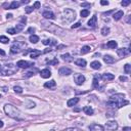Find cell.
<instances>
[{"instance_id":"6f0895ef","label":"cell","mask_w":131,"mask_h":131,"mask_svg":"<svg viewBox=\"0 0 131 131\" xmlns=\"http://www.w3.org/2000/svg\"><path fill=\"white\" fill-rule=\"evenodd\" d=\"M64 47H65V45H60V46H57V49L60 50L61 48H64Z\"/></svg>"},{"instance_id":"74e56055","label":"cell","mask_w":131,"mask_h":131,"mask_svg":"<svg viewBox=\"0 0 131 131\" xmlns=\"http://www.w3.org/2000/svg\"><path fill=\"white\" fill-rule=\"evenodd\" d=\"M47 64L49 65H53V66H57L58 64V60L57 58H53L52 61H47Z\"/></svg>"},{"instance_id":"1f68e13d","label":"cell","mask_w":131,"mask_h":131,"mask_svg":"<svg viewBox=\"0 0 131 131\" xmlns=\"http://www.w3.org/2000/svg\"><path fill=\"white\" fill-rule=\"evenodd\" d=\"M100 33H101L102 36H108L109 34H110V28L104 27V28L101 29V31H100Z\"/></svg>"},{"instance_id":"9c48e42d","label":"cell","mask_w":131,"mask_h":131,"mask_svg":"<svg viewBox=\"0 0 131 131\" xmlns=\"http://www.w3.org/2000/svg\"><path fill=\"white\" fill-rule=\"evenodd\" d=\"M17 66L22 69H27V68H29L30 66H33V64L29 63V61H18L17 63Z\"/></svg>"},{"instance_id":"7bdbcfd3","label":"cell","mask_w":131,"mask_h":131,"mask_svg":"<svg viewBox=\"0 0 131 131\" xmlns=\"http://www.w3.org/2000/svg\"><path fill=\"white\" fill-rule=\"evenodd\" d=\"M33 75H34L33 72H28V73H26V74L24 75V77H25V78H29V77H32Z\"/></svg>"},{"instance_id":"f6af8a7d","label":"cell","mask_w":131,"mask_h":131,"mask_svg":"<svg viewBox=\"0 0 131 131\" xmlns=\"http://www.w3.org/2000/svg\"><path fill=\"white\" fill-rule=\"evenodd\" d=\"M34 107H35V104H34L33 101H30V104L27 105V108H28V109H32V108H34Z\"/></svg>"},{"instance_id":"be15d7a7","label":"cell","mask_w":131,"mask_h":131,"mask_svg":"<svg viewBox=\"0 0 131 131\" xmlns=\"http://www.w3.org/2000/svg\"><path fill=\"white\" fill-rule=\"evenodd\" d=\"M0 98H1V95H0Z\"/></svg>"},{"instance_id":"ee69618b","label":"cell","mask_w":131,"mask_h":131,"mask_svg":"<svg viewBox=\"0 0 131 131\" xmlns=\"http://www.w3.org/2000/svg\"><path fill=\"white\" fill-rule=\"evenodd\" d=\"M81 6H82V7H88V8H90L91 4H90V3H87V2H83L82 4H81Z\"/></svg>"},{"instance_id":"7dc6e473","label":"cell","mask_w":131,"mask_h":131,"mask_svg":"<svg viewBox=\"0 0 131 131\" xmlns=\"http://www.w3.org/2000/svg\"><path fill=\"white\" fill-rule=\"evenodd\" d=\"M101 5H109V1H105V0H101L100 1Z\"/></svg>"},{"instance_id":"db71d44e","label":"cell","mask_w":131,"mask_h":131,"mask_svg":"<svg viewBox=\"0 0 131 131\" xmlns=\"http://www.w3.org/2000/svg\"><path fill=\"white\" fill-rule=\"evenodd\" d=\"M26 21H27V18L25 17H22V22H23V23H26Z\"/></svg>"},{"instance_id":"ab89813d","label":"cell","mask_w":131,"mask_h":131,"mask_svg":"<svg viewBox=\"0 0 131 131\" xmlns=\"http://www.w3.org/2000/svg\"><path fill=\"white\" fill-rule=\"evenodd\" d=\"M33 7H31V6H28V7L25 8V11H26V13H31V12L33 11Z\"/></svg>"},{"instance_id":"680465c9","label":"cell","mask_w":131,"mask_h":131,"mask_svg":"<svg viewBox=\"0 0 131 131\" xmlns=\"http://www.w3.org/2000/svg\"><path fill=\"white\" fill-rule=\"evenodd\" d=\"M3 125H4V124H3V122H2L1 120H0V128H2V127H3Z\"/></svg>"},{"instance_id":"30bf717a","label":"cell","mask_w":131,"mask_h":131,"mask_svg":"<svg viewBox=\"0 0 131 131\" xmlns=\"http://www.w3.org/2000/svg\"><path fill=\"white\" fill-rule=\"evenodd\" d=\"M89 131H104V127L99 124H91L89 127H88Z\"/></svg>"},{"instance_id":"e0dca14e","label":"cell","mask_w":131,"mask_h":131,"mask_svg":"<svg viewBox=\"0 0 131 131\" xmlns=\"http://www.w3.org/2000/svg\"><path fill=\"white\" fill-rule=\"evenodd\" d=\"M96 22H97V17H96V15H93V17L88 21V27L94 28L96 26Z\"/></svg>"},{"instance_id":"ba28073f","label":"cell","mask_w":131,"mask_h":131,"mask_svg":"<svg viewBox=\"0 0 131 131\" xmlns=\"http://www.w3.org/2000/svg\"><path fill=\"white\" fill-rule=\"evenodd\" d=\"M74 80L77 85H82V84L85 82V77H84L82 74H76L74 76Z\"/></svg>"},{"instance_id":"f907efd6","label":"cell","mask_w":131,"mask_h":131,"mask_svg":"<svg viewBox=\"0 0 131 131\" xmlns=\"http://www.w3.org/2000/svg\"><path fill=\"white\" fill-rule=\"evenodd\" d=\"M123 131H131V128H130V127H124Z\"/></svg>"},{"instance_id":"681fc988","label":"cell","mask_w":131,"mask_h":131,"mask_svg":"<svg viewBox=\"0 0 131 131\" xmlns=\"http://www.w3.org/2000/svg\"><path fill=\"white\" fill-rule=\"evenodd\" d=\"M120 81H127V78L125 76H120Z\"/></svg>"},{"instance_id":"d6a6232c","label":"cell","mask_w":131,"mask_h":131,"mask_svg":"<svg viewBox=\"0 0 131 131\" xmlns=\"http://www.w3.org/2000/svg\"><path fill=\"white\" fill-rule=\"evenodd\" d=\"M25 28V25L24 24H18V25H17V27L14 28V30H15V33H18V32H21L22 30H23Z\"/></svg>"},{"instance_id":"60d3db41","label":"cell","mask_w":131,"mask_h":131,"mask_svg":"<svg viewBox=\"0 0 131 131\" xmlns=\"http://www.w3.org/2000/svg\"><path fill=\"white\" fill-rule=\"evenodd\" d=\"M40 2L39 1H36L35 3H34V6H33V8H35V9H38V8H40Z\"/></svg>"},{"instance_id":"9f6ffc18","label":"cell","mask_w":131,"mask_h":131,"mask_svg":"<svg viewBox=\"0 0 131 131\" xmlns=\"http://www.w3.org/2000/svg\"><path fill=\"white\" fill-rule=\"evenodd\" d=\"M0 54H1V55H5V52L3 51L2 49H0Z\"/></svg>"},{"instance_id":"9a60e30c","label":"cell","mask_w":131,"mask_h":131,"mask_svg":"<svg viewBox=\"0 0 131 131\" xmlns=\"http://www.w3.org/2000/svg\"><path fill=\"white\" fill-rule=\"evenodd\" d=\"M55 86H57V83H55L54 80H50V81H48V82H45L44 83V87H45V88L54 89Z\"/></svg>"},{"instance_id":"83f0119b","label":"cell","mask_w":131,"mask_h":131,"mask_svg":"<svg viewBox=\"0 0 131 131\" xmlns=\"http://www.w3.org/2000/svg\"><path fill=\"white\" fill-rule=\"evenodd\" d=\"M21 5V2H17V1H12L10 3V5H9V8L8 9H15L17 7H20Z\"/></svg>"},{"instance_id":"c3c4849f","label":"cell","mask_w":131,"mask_h":131,"mask_svg":"<svg viewBox=\"0 0 131 131\" xmlns=\"http://www.w3.org/2000/svg\"><path fill=\"white\" fill-rule=\"evenodd\" d=\"M80 23H76V24H74L73 26H72V29H74V28H78V27H80Z\"/></svg>"},{"instance_id":"8d00e7d4","label":"cell","mask_w":131,"mask_h":131,"mask_svg":"<svg viewBox=\"0 0 131 131\" xmlns=\"http://www.w3.org/2000/svg\"><path fill=\"white\" fill-rule=\"evenodd\" d=\"M13 90H14L15 93H22V92H23V88H22L21 86H14Z\"/></svg>"},{"instance_id":"f546056e","label":"cell","mask_w":131,"mask_h":131,"mask_svg":"<svg viewBox=\"0 0 131 131\" xmlns=\"http://www.w3.org/2000/svg\"><path fill=\"white\" fill-rule=\"evenodd\" d=\"M107 46H108L109 48L115 49V48L117 47V42H116V41H114V40H111V41H109V42H108Z\"/></svg>"},{"instance_id":"ffe728a7","label":"cell","mask_w":131,"mask_h":131,"mask_svg":"<svg viewBox=\"0 0 131 131\" xmlns=\"http://www.w3.org/2000/svg\"><path fill=\"white\" fill-rule=\"evenodd\" d=\"M86 64H87L86 61L83 60V58H78V60L75 61V65L78 66V67H82V68H84V67H86Z\"/></svg>"},{"instance_id":"484cf974","label":"cell","mask_w":131,"mask_h":131,"mask_svg":"<svg viewBox=\"0 0 131 131\" xmlns=\"http://www.w3.org/2000/svg\"><path fill=\"white\" fill-rule=\"evenodd\" d=\"M83 112L86 115H89V116H91V115H93V113H94V111H93V109L91 107H84Z\"/></svg>"},{"instance_id":"e575fe53","label":"cell","mask_w":131,"mask_h":131,"mask_svg":"<svg viewBox=\"0 0 131 131\" xmlns=\"http://www.w3.org/2000/svg\"><path fill=\"white\" fill-rule=\"evenodd\" d=\"M0 42L3 43V44H7L9 42V39L6 36H0Z\"/></svg>"},{"instance_id":"3957f363","label":"cell","mask_w":131,"mask_h":131,"mask_svg":"<svg viewBox=\"0 0 131 131\" xmlns=\"http://www.w3.org/2000/svg\"><path fill=\"white\" fill-rule=\"evenodd\" d=\"M17 72V69L12 64H9L7 66H2L0 65V75L1 76H8V75H12Z\"/></svg>"},{"instance_id":"6da1fadb","label":"cell","mask_w":131,"mask_h":131,"mask_svg":"<svg viewBox=\"0 0 131 131\" xmlns=\"http://www.w3.org/2000/svg\"><path fill=\"white\" fill-rule=\"evenodd\" d=\"M125 95L124 94H115V95H112L110 97V100L107 102V105L108 107H112V108H116V109H120L124 107V105H128L129 101L128 100H125Z\"/></svg>"},{"instance_id":"cb8c5ba5","label":"cell","mask_w":131,"mask_h":131,"mask_svg":"<svg viewBox=\"0 0 131 131\" xmlns=\"http://www.w3.org/2000/svg\"><path fill=\"white\" fill-rule=\"evenodd\" d=\"M90 67H91L92 69H94V70H99L101 67V65L100 63H99L98 61H92L91 64H90Z\"/></svg>"},{"instance_id":"7a4b0ae2","label":"cell","mask_w":131,"mask_h":131,"mask_svg":"<svg viewBox=\"0 0 131 131\" xmlns=\"http://www.w3.org/2000/svg\"><path fill=\"white\" fill-rule=\"evenodd\" d=\"M4 112H5V114L7 115V116L12 118V119H15L17 121L24 120L23 114H22L17 108H14L12 105H8V104L5 105H4Z\"/></svg>"},{"instance_id":"277c9868","label":"cell","mask_w":131,"mask_h":131,"mask_svg":"<svg viewBox=\"0 0 131 131\" xmlns=\"http://www.w3.org/2000/svg\"><path fill=\"white\" fill-rule=\"evenodd\" d=\"M75 18H76V13L74 10H72L70 8L65 9L64 13H63V20L66 23H72Z\"/></svg>"},{"instance_id":"d6986e66","label":"cell","mask_w":131,"mask_h":131,"mask_svg":"<svg viewBox=\"0 0 131 131\" xmlns=\"http://www.w3.org/2000/svg\"><path fill=\"white\" fill-rule=\"evenodd\" d=\"M78 102H79V98H78V97H74V98L69 99L68 102H67V105H68V107H74V105H76Z\"/></svg>"},{"instance_id":"5bb4252c","label":"cell","mask_w":131,"mask_h":131,"mask_svg":"<svg viewBox=\"0 0 131 131\" xmlns=\"http://www.w3.org/2000/svg\"><path fill=\"white\" fill-rule=\"evenodd\" d=\"M40 76L42 78H44V79H47V78H49L51 76V72L49 71L48 69H44V70H42L40 72Z\"/></svg>"},{"instance_id":"6125c7cd","label":"cell","mask_w":131,"mask_h":131,"mask_svg":"<svg viewBox=\"0 0 131 131\" xmlns=\"http://www.w3.org/2000/svg\"><path fill=\"white\" fill-rule=\"evenodd\" d=\"M3 89H4V91H5V92L7 91V87H3Z\"/></svg>"},{"instance_id":"816d5d0a","label":"cell","mask_w":131,"mask_h":131,"mask_svg":"<svg viewBox=\"0 0 131 131\" xmlns=\"http://www.w3.org/2000/svg\"><path fill=\"white\" fill-rule=\"evenodd\" d=\"M34 31H35V29H34V28H30V29L28 30V33H32V32H34Z\"/></svg>"},{"instance_id":"f1b7e54d","label":"cell","mask_w":131,"mask_h":131,"mask_svg":"<svg viewBox=\"0 0 131 131\" xmlns=\"http://www.w3.org/2000/svg\"><path fill=\"white\" fill-rule=\"evenodd\" d=\"M29 40H30L31 43H34V44H36V43L39 41V37L37 36V35H31L30 38H29Z\"/></svg>"},{"instance_id":"11a10c76","label":"cell","mask_w":131,"mask_h":131,"mask_svg":"<svg viewBox=\"0 0 131 131\" xmlns=\"http://www.w3.org/2000/svg\"><path fill=\"white\" fill-rule=\"evenodd\" d=\"M6 17H7V18H11L12 17V14L11 13H8L7 15H6Z\"/></svg>"},{"instance_id":"8fae6325","label":"cell","mask_w":131,"mask_h":131,"mask_svg":"<svg viewBox=\"0 0 131 131\" xmlns=\"http://www.w3.org/2000/svg\"><path fill=\"white\" fill-rule=\"evenodd\" d=\"M58 73H60V75H61V76H69V75H71L73 72H72L71 69L65 67V68H61Z\"/></svg>"},{"instance_id":"4316f807","label":"cell","mask_w":131,"mask_h":131,"mask_svg":"<svg viewBox=\"0 0 131 131\" xmlns=\"http://www.w3.org/2000/svg\"><path fill=\"white\" fill-rule=\"evenodd\" d=\"M42 43L44 45H55L57 44V41L55 40H50V39H45L42 41Z\"/></svg>"},{"instance_id":"91938a15","label":"cell","mask_w":131,"mask_h":131,"mask_svg":"<svg viewBox=\"0 0 131 131\" xmlns=\"http://www.w3.org/2000/svg\"><path fill=\"white\" fill-rule=\"evenodd\" d=\"M100 57V53H96V54L93 55V57Z\"/></svg>"},{"instance_id":"d4e9b609","label":"cell","mask_w":131,"mask_h":131,"mask_svg":"<svg viewBox=\"0 0 131 131\" xmlns=\"http://www.w3.org/2000/svg\"><path fill=\"white\" fill-rule=\"evenodd\" d=\"M91 51V47L88 45H85V46H83L82 48H81V50H80V53L81 54H86V53H88V52Z\"/></svg>"},{"instance_id":"ac0fdd59","label":"cell","mask_w":131,"mask_h":131,"mask_svg":"<svg viewBox=\"0 0 131 131\" xmlns=\"http://www.w3.org/2000/svg\"><path fill=\"white\" fill-rule=\"evenodd\" d=\"M42 15L45 18H47V20H54V14H53V12H51V11H48V10H46L44 11L42 13Z\"/></svg>"},{"instance_id":"603a6c76","label":"cell","mask_w":131,"mask_h":131,"mask_svg":"<svg viewBox=\"0 0 131 131\" xmlns=\"http://www.w3.org/2000/svg\"><path fill=\"white\" fill-rule=\"evenodd\" d=\"M104 61H105V64H114L115 63L114 57H112L111 55H107V54L104 57Z\"/></svg>"},{"instance_id":"44dd1931","label":"cell","mask_w":131,"mask_h":131,"mask_svg":"<svg viewBox=\"0 0 131 131\" xmlns=\"http://www.w3.org/2000/svg\"><path fill=\"white\" fill-rule=\"evenodd\" d=\"M123 15H124V12L122 10H119V11H117L116 13H114L113 18L115 21H119V20H121V17H122Z\"/></svg>"},{"instance_id":"2e32d148","label":"cell","mask_w":131,"mask_h":131,"mask_svg":"<svg viewBox=\"0 0 131 131\" xmlns=\"http://www.w3.org/2000/svg\"><path fill=\"white\" fill-rule=\"evenodd\" d=\"M101 79L105 81H111L115 79V75L114 74H110V73H105L101 76Z\"/></svg>"},{"instance_id":"7c38bea8","label":"cell","mask_w":131,"mask_h":131,"mask_svg":"<svg viewBox=\"0 0 131 131\" xmlns=\"http://www.w3.org/2000/svg\"><path fill=\"white\" fill-rule=\"evenodd\" d=\"M101 79V77L99 76V75H97V74H95L94 75V78H93V83H92V85H93V87H94L95 89H98L99 88V82L98 81Z\"/></svg>"},{"instance_id":"d590c367","label":"cell","mask_w":131,"mask_h":131,"mask_svg":"<svg viewBox=\"0 0 131 131\" xmlns=\"http://www.w3.org/2000/svg\"><path fill=\"white\" fill-rule=\"evenodd\" d=\"M124 72H125V74H130L131 72V66L129 64H126L124 66Z\"/></svg>"},{"instance_id":"836d02e7","label":"cell","mask_w":131,"mask_h":131,"mask_svg":"<svg viewBox=\"0 0 131 131\" xmlns=\"http://www.w3.org/2000/svg\"><path fill=\"white\" fill-rule=\"evenodd\" d=\"M80 15H81L82 17H88V15H89V10H88V9H83V10H81Z\"/></svg>"},{"instance_id":"4dcf8cb0","label":"cell","mask_w":131,"mask_h":131,"mask_svg":"<svg viewBox=\"0 0 131 131\" xmlns=\"http://www.w3.org/2000/svg\"><path fill=\"white\" fill-rule=\"evenodd\" d=\"M61 58H63V60L65 61H68V63H70V61H73V58H72L71 57V55L70 54H69V53H66V54H63V55H61Z\"/></svg>"},{"instance_id":"8992f818","label":"cell","mask_w":131,"mask_h":131,"mask_svg":"<svg viewBox=\"0 0 131 131\" xmlns=\"http://www.w3.org/2000/svg\"><path fill=\"white\" fill-rule=\"evenodd\" d=\"M117 129H118V123L114 120L108 121V122L105 123V126L104 128V130H105V131H116Z\"/></svg>"},{"instance_id":"f35d334b","label":"cell","mask_w":131,"mask_h":131,"mask_svg":"<svg viewBox=\"0 0 131 131\" xmlns=\"http://www.w3.org/2000/svg\"><path fill=\"white\" fill-rule=\"evenodd\" d=\"M130 4V0H123L122 2H121V5L122 6H128Z\"/></svg>"},{"instance_id":"52a82bcc","label":"cell","mask_w":131,"mask_h":131,"mask_svg":"<svg viewBox=\"0 0 131 131\" xmlns=\"http://www.w3.org/2000/svg\"><path fill=\"white\" fill-rule=\"evenodd\" d=\"M44 23H45V22H44ZM45 24L48 25V26H45V25H43V27H44L45 29L51 31V32H53V33H57V31H61V30L57 26V25L51 24V23H45Z\"/></svg>"},{"instance_id":"5b68a950","label":"cell","mask_w":131,"mask_h":131,"mask_svg":"<svg viewBox=\"0 0 131 131\" xmlns=\"http://www.w3.org/2000/svg\"><path fill=\"white\" fill-rule=\"evenodd\" d=\"M25 47H26V43L25 42H14L10 47V52L11 53H20L21 51H23Z\"/></svg>"},{"instance_id":"94428289","label":"cell","mask_w":131,"mask_h":131,"mask_svg":"<svg viewBox=\"0 0 131 131\" xmlns=\"http://www.w3.org/2000/svg\"><path fill=\"white\" fill-rule=\"evenodd\" d=\"M30 1H29V0H26V1H25V0H24V1H22V3H26V4H27V3H29Z\"/></svg>"},{"instance_id":"4fadbf2b","label":"cell","mask_w":131,"mask_h":131,"mask_svg":"<svg viewBox=\"0 0 131 131\" xmlns=\"http://www.w3.org/2000/svg\"><path fill=\"white\" fill-rule=\"evenodd\" d=\"M117 54L119 55L120 57H125L126 55L129 54V51H128V49H126V48H120L117 50Z\"/></svg>"},{"instance_id":"b9f144b4","label":"cell","mask_w":131,"mask_h":131,"mask_svg":"<svg viewBox=\"0 0 131 131\" xmlns=\"http://www.w3.org/2000/svg\"><path fill=\"white\" fill-rule=\"evenodd\" d=\"M65 131H82V130L79 129V128H75V127H72V128H68V129H66Z\"/></svg>"},{"instance_id":"bcb514c9","label":"cell","mask_w":131,"mask_h":131,"mask_svg":"<svg viewBox=\"0 0 131 131\" xmlns=\"http://www.w3.org/2000/svg\"><path fill=\"white\" fill-rule=\"evenodd\" d=\"M7 33L11 34V35H14V34H15V30L14 29H8L7 30Z\"/></svg>"},{"instance_id":"f5cc1de1","label":"cell","mask_w":131,"mask_h":131,"mask_svg":"<svg viewBox=\"0 0 131 131\" xmlns=\"http://www.w3.org/2000/svg\"><path fill=\"white\" fill-rule=\"evenodd\" d=\"M50 51H51L50 48H46L45 50H44V53H47V52H50Z\"/></svg>"},{"instance_id":"7402d4cb","label":"cell","mask_w":131,"mask_h":131,"mask_svg":"<svg viewBox=\"0 0 131 131\" xmlns=\"http://www.w3.org/2000/svg\"><path fill=\"white\" fill-rule=\"evenodd\" d=\"M42 52L40 51V50H37V49H33L32 52H31V54H30V57L31 58H36V57H38L39 55H41Z\"/></svg>"}]
</instances>
